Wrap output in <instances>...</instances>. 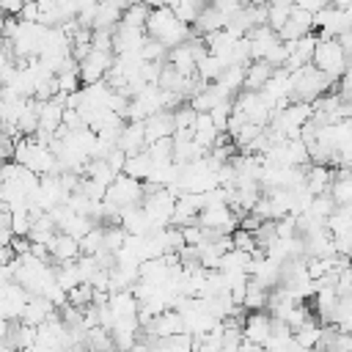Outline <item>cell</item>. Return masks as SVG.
<instances>
[{"mask_svg":"<svg viewBox=\"0 0 352 352\" xmlns=\"http://www.w3.org/2000/svg\"><path fill=\"white\" fill-rule=\"evenodd\" d=\"M270 322H272V319H270L267 311H253V314H248L245 322H242V341H248V344L264 349V344L270 341Z\"/></svg>","mask_w":352,"mask_h":352,"instance_id":"52a82bcc","label":"cell"},{"mask_svg":"<svg viewBox=\"0 0 352 352\" xmlns=\"http://www.w3.org/2000/svg\"><path fill=\"white\" fill-rule=\"evenodd\" d=\"M289 14H292V3H286V0H280V3H270L267 6V28H272L275 33L283 28V22L289 19Z\"/></svg>","mask_w":352,"mask_h":352,"instance_id":"484cf974","label":"cell"},{"mask_svg":"<svg viewBox=\"0 0 352 352\" xmlns=\"http://www.w3.org/2000/svg\"><path fill=\"white\" fill-rule=\"evenodd\" d=\"M148 6H143V3H126V8H124V14H121V25H126V28H138V30H143V25H146V19H148Z\"/></svg>","mask_w":352,"mask_h":352,"instance_id":"603a6c76","label":"cell"},{"mask_svg":"<svg viewBox=\"0 0 352 352\" xmlns=\"http://www.w3.org/2000/svg\"><path fill=\"white\" fill-rule=\"evenodd\" d=\"M228 236H231V248H234V250H242V253H250V256L258 250L253 234H248V231H242V228H234Z\"/></svg>","mask_w":352,"mask_h":352,"instance_id":"f1b7e54d","label":"cell"},{"mask_svg":"<svg viewBox=\"0 0 352 352\" xmlns=\"http://www.w3.org/2000/svg\"><path fill=\"white\" fill-rule=\"evenodd\" d=\"M113 66V52H96L91 50L80 63H77V77H80V85H94V82H102L107 69Z\"/></svg>","mask_w":352,"mask_h":352,"instance_id":"5b68a950","label":"cell"},{"mask_svg":"<svg viewBox=\"0 0 352 352\" xmlns=\"http://www.w3.org/2000/svg\"><path fill=\"white\" fill-rule=\"evenodd\" d=\"M116 148L124 151V157H132V154H140L146 151V138H143V121H126L118 132V140H116Z\"/></svg>","mask_w":352,"mask_h":352,"instance_id":"ba28073f","label":"cell"},{"mask_svg":"<svg viewBox=\"0 0 352 352\" xmlns=\"http://www.w3.org/2000/svg\"><path fill=\"white\" fill-rule=\"evenodd\" d=\"M104 228V242H102V250L107 253H118L124 248V239H126V231L121 226H102Z\"/></svg>","mask_w":352,"mask_h":352,"instance_id":"4316f807","label":"cell"},{"mask_svg":"<svg viewBox=\"0 0 352 352\" xmlns=\"http://www.w3.org/2000/svg\"><path fill=\"white\" fill-rule=\"evenodd\" d=\"M52 311H55V308H52L44 297H28V302H25V308H22V314H19L16 322H22V324H28V327H38V324L47 322V316H50Z\"/></svg>","mask_w":352,"mask_h":352,"instance_id":"4fadbf2b","label":"cell"},{"mask_svg":"<svg viewBox=\"0 0 352 352\" xmlns=\"http://www.w3.org/2000/svg\"><path fill=\"white\" fill-rule=\"evenodd\" d=\"M333 182V170L324 165H308L305 168V192L308 195H324Z\"/></svg>","mask_w":352,"mask_h":352,"instance_id":"9a60e30c","label":"cell"},{"mask_svg":"<svg viewBox=\"0 0 352 352\" xmlns=\"http://www.w3.org/2000/svg\"><path fill=\"white\" fill-rule=\"evenodd\" d=\"M146 33L138 28H126V25H116L113 28V55H132L140 50Z\"/></svg>","mask_w":352,"mask_h":352,"instance_id":"30bf717a","label":"cell"},{"mask_svg":"<svg viewBox=\"0 0 352 352\" xmlns=\"http://www.w3.org/2000/svg\"><path fill=\"white\" fill-rule=\"evenodd\" d=\"M311 66L319 74H324L330 82H336L344 72H349V58L341 52L336 38H316V47H314V55H311Z\"/></svg>","mask_w":352,"mask_h":352,"instance_id":"7a4b0ae2","label":"cell"},{"mask_svg":"<svg viewBox=\"0 0 352 352\" xmlns=\"http://www.w3.org/2000/svg\"><path fill=\"white\" fill-rule=\"evenodd\" d=\"M173 135V118L168 110L162 113H154L143 121V138H146V146L154 143V140H162V138H170Z\"/></svg>","mask_w":352,"mask_h":352,"instance_id":"7c38bea8","label":"cell"},{"mask_svg":"<svg viewBox=\"0 0 352 352\" xmlns=\"http://www.w3.org/2000/svg\"><path fill=\"white\" fill-rule=\"evenodd\" d=\"M16 19H19V22H38V6H36V3H22Z\"/></svg>","mask_w":352,"mask_h":352,"instance_id":"f546056e","label":"cell"},{"mask_svg":"<svg viewBox=\"0 0 352 352\" xmlns=\"http://www.w3.org/2000/svg\"><path fill=\"white\" fill-rule=\"evenodd\" d=\"M47 250H50V258L58 261V264H66V261H77L80 258V248H77V239L55 231L52 239L47 242Z\"/></svg>","mask_w":352,"mask_h":352,"instance_id":"8fae6325","label":"cell"},{"mask_svg":"<svg viewBox=\"0 0 352 352\" xmlns=\"http://www.w3.org/2000/svg\"><path fill=\"white\" fill-rule=\"evenodd\" d=\"M289 80H292V102H305V104H311L314 99H319L333 88V82L324 74H319L314 66L289 74Z\"/></svg>","mask_w":352,"mask_h":352,"instance_id":"3957f363","label":"cell"},{"mask_svg":"<svg viewBox=\"0 0 352 352\" xmlns=\"http://www.w3.org/2000/svg\"><path fill=\"white\" fill-rule=\"evenodd\" d=\"M151 352H192V336L179 333L170 338H157L151 344Z\"/></svg>","mask_w":352,"mask_h":352,"instance_id":"44dd1931","label":"cell"},{"mask_svg":"<svg viewBox=\"0 0 352 352\" xmlns=\"http://www.w3.org/2000/svg\"><path fill=\"white\" fill-rule=\"evenodd\" d=\"M124 8H126V3H118V0H113V3H99L91 30H113V28L121 22Z\"/></svg>","mask_w":352,"mask_h":352,"instance_id":"5bb4252c","label":"cell"},{"mask_svg":"<svg viewBox=\"0 0 352 352\" xmlns=\"http://www.w3.org/2000/svg\"><path fill=\"white\" fill-rule=\"evenodd\" d=\"M66 352H88V349H85V346H82V344H74V346H69V349H66Z\"/></svg>","mask_w":352,"mask_h":352,"instance_id":"4dcf8cb0","label":"cell"},{"mask_svg":"<svg viewBox=\"0 0 352 352\" xmlns=\"http://www.w3.org/2000/svg\"><path fill=\"white\" fill-rule=\"evenodd\" d=\"M275 69H270L264 60H250L245 66V77H242V91H261L264 82L272 77Z\"/></svg>","mask_w":352,"mask_h":352,"instance_id":"e0dca14e","label":"cell"},{"mask_svg":"<svg viewBox=\"0 0 352 352\" xmlns=\"http://www.w3.org/2000/svg\"><path fill=\"white\" fill-rule=\"evenodd\" d=\"M198 226L206 228V231H214V234H231L236 228V217H234V212L226 204L204 206L198 212Z\"/></svg>","mask_w":352,"mask_h":352,"instance_id":"8992f818","label":"cell"},{"mask_svg":"<svg viewBox=\"0 0 352 352\" xmlns=\"http://www.w3.org/2000/svg\"><path fill=\"white\" fill-rule=\"evenodd\" d=\"M324 228H327V234H330L333 239L349 236V228H352V209H349V206H336V209L327 214Z\"/></svg>","mask_w":352,"mask_h":352,"instance_id":"2e32d148","label":"cell"},{"mask_svg":"<svg viewBox=\"0 0 352 352\" xmlns=\"http://www.w3.org/2000/svg\"><path fill=\"white\" fill-rule=\"evenodd\" d=\"M311 28H314V16L305 14V11H300V8H294V3H292V14L283 22V28L278 30V38L280 41H297V38L308 36Z\"/></svg>","mask_w":352,"mask_h":352,"instance_id":"9c48e42d","label":"cell"},{"mask_svg":"<svg viewBox=\"0 0 352 352\" xmlns=\"http://www.w3.org/2000/svg\"><path fill=\"white\" fill-rule=\"evenodd\" d=\"M91 297H94V289H91L88 283H80V286H74L72 292H66V305L82 311L85 305H91Z\"/></svg>","mask_w":352,"mask_h":352,"instance_id":"83f0119b","label":"cell"},{"mask_svg":"<svg viewBox=\"0 0 352 352\" xmlns=\"http://www.w3.org/2000/svg\"><path fill=\"white\" fill-rule=\"evenodd\" d=\"M121 173L129 176V179H135V182H148V176H151V160H148V154L140 151V154L126 157Z\"/></svg>","mask_w":352,"mask_h":352,"instance_id":"d6986e66","label":"cell"},{"mask_svg":"<svg viewBox=\"0 0 352 352\" xmlns=\"http://www.w3.org/2000/svg\"><path fill=\"white\" fill-rule=\"evenodd\" d=\"M168 8H170V14H173L182 25L190 28V25L198 19V14L204 11V3H198V0H179V3H170Z\"/></svg>","mask_w":352,"mask_h":352,"instance_id":"ffe728a7","label":"cell"},{"mask_svg":"<svg viewBox=\"0 0 352 352\" xmlns=\"http://www.w3.org/2000/svg\"><path fill=\"white\" fill-rule=\"evenodd\" d=\"M336 209V204L330 201V195L324 192V195H314L311 198V204H308V209H305V214L311 217V220H316V223H324L327 220V214Z\"/></svg>","mask_w":352,"mask_h":352,"instance_id":"cb8c5ba5","label":"cell"},{"mask_svg":"<svg viewBox=\"0 0 352 352\" xmlns=\"http://www.w3.org/2000/svg\"><path fill=\"white\" fill-rule=\"evenodd\" d=\"M107 308H110L113 319L135 316L138 314V300H135V294L129 289L126 292H113V294H107Z\"/></svg>","mask_w":352,"mask_h":352,"instance_id":"ac0fdd59","label":"cell"},{"mask_svg":"<svg viewBox=\"0 0 352 352\" xmlns=\"http://www.w3.org/2000/svg\"><path fill=\"white\" fill-rule=\"evenodd\" d=\"M102 201H107L118 212L121 209H129V206H140V201H143V182H135V179L118 173L113 179V184L104 190V198Z\"/></svg>","mask_w":352,"mask_h":352,"instance_id":"277c9868","label":"cell"},{"mask_svg":"<svg viewBox=\"0 0 352 352\" xmlns=\"http://www.w3.org/2000/svg\"><path fill=\"white\" fill-rule=\"evenodd\" d=\"M242 308H245L248 314L264 311V308H267V289L256 286V283L248 278V286H245V294H242Z\"/></svg>","mask_w":352,"mask_h":352,"instance_id":"7402d4cb","label":"cell"},{"mask_svg":"<svg viewBox=\"0 0 352 352\" xmlns=\"http://www.w3.org/2000/svg\"><path fill=\"white\" fill-rule=\"evenodd\" d=\"M102 242H104V228L96 226L91 228L82 239H77V248H80V256H96L102 250Z\"/></svg>","mask_w":352,"mask_h":352,"instance_id":"d4e9b609","label":"cell"},{"mask_svg":"<svg viewBox=\"0 0 352 352\" xmlns=\"http://www.w3.org/2000/svg\"><path fill=\"white\" fill-rule=\"evenodd\" d=\"M143 33H146L148 38L160 41L165 50H173V47H179V44H184L187 38H192V30H190L187 25H182V22L170 14L168 6H154V8L148 11V19H146V25H143Z\"/></svg>","mask_w":352,"mask_h":352,"instance_id":"6da1fadb","label":"cell"}]
</instances>
